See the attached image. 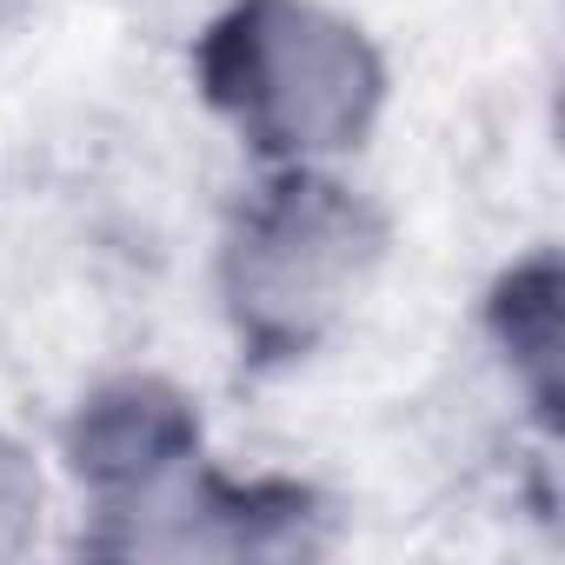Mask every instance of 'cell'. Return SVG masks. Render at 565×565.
Returning a JSON list of instances; mask_svg holds the SVG:
<instances>
[{
	"label": "cell",
	"instance_id": "4",
	"mask_svg": "<svg viewBox=\"0 0 565 565\" xmlns=\"http://www.w3.org/2000/svg\"><path fill=\"white\" fill-rule=\"evenodd\" d=\"M486 327H492L499 360L512 366V386L552 426L558 419V340H565L558 333V259L552 253H532L499 279Z\"/></svg>",
	"mask_w": 565,
	"mask_h": 565
},
{
	"label": "cell",
	"instance_id": "2",
	"mask_svg": "<svg viewBox=\"0 0 565 565\" xmlns=\"http://www.w3.org/2000/svg\"><path fill=\"white\" fill-rule=\"evenodd\" d=\"M386 220L340 167H266L220 239V313L253 360L320 353L366 300Z\"/></svg>",
	"mask_w": 565,
	"mask_h": 565
},
{
	"label": "cell",
	"instance_id": "5",
	"mask_svg": "<svg viewBox=\"0 0 565 565\" xmlns=\"http://www.w3.org/2000/svg\"><path fill=\"white\" fill-rule=\"evenodd\" d=\"M47 532V472L34 459V446H21L14 433H0V565L28 558Z\"/></svg>",
	"mask_w": 565,
	"mask_h": 565
},
{
	"label": "cell",
	"instance_id": "1",
	"mask_svg": "<svg viewBox=\"0 0 565 565\" xmlns=\"http://www.w3.org/2000/svg\"><path fill=\"white\" fill-rule=\"evenodd\" d=\"M200 81L259 167H340L386 107L373 34L327 0H226L200 28Z\"/></svg>",
	"mask_w": 565,
	"mask_h": 565
},
{
	"label": "cell",
	"instance_id": "3",
	"mask_svg": "<svg viewBox=\"0 0 565 565\" xmlns=\"http://www.w3.org/2000/svg\"><path fill=\"white\" fill-rule=\"evenodd\" d=\"M206 459V433L193 399L160 380V373H120L100 380L67 433H61V466L74 472V486L87 492L94 519H114L153 492H167L173 479H186Z\"/></svg>",
	"mask_w": 565,
	"mask_h": 565
}]
</instances>
